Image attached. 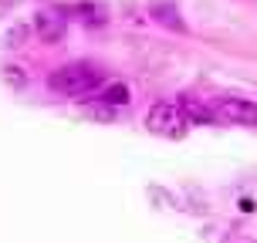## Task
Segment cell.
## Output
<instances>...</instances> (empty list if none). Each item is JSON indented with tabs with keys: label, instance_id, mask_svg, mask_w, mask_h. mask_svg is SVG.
Returning <instances> with one entry per match:
<instances>
[{
	"label": "cell",
	"instance_id": "cell-1",
	"mask_svg": "<svg viewBox=\"0 0 257 243\" xmlns=\"http://www.w3.org/2000/svg\"><path fill=\"white\" fill-rule=\"evenodd\" d=\"M105 81V71L91 61H71L61 64L48 75V91L51 95H61V98H81V95H91L98 91Z\"/></svg>",
	"mask_w": 257,
	"mask_h": 243
},
{
	"label": "cell",
	"instance_id": "cell-2",
	"mask_svg": "<svg viewBox=\"0 0 257 243\" xmlns=\"http://www.w3.org/2000/svg\"><path fill=\"white\" fill-rule=\"evenodd\" d=\"M186 115L180 112V105H169V102H156L146 115V128L153 135H163V139H183L186 135Z\"/></svg>",
	"mask_w": 257,
	"mask_h": 243
},
{
	"label": "cell",
	"instance_id": "cell-3",
	"mask_svg": "<svg viewBox=\"0 0 257 243\" xmlns=\"http://www.w3.org/2000/svg\"><path fill=\"white\" fill-rule=\"evenodd\" d=\"M210 112L217 115V122H233V125L257 128V102H247V98H217V102H210Z\"/></svg>",
	"mask_w": 257,
	"mask_h": 243
},
{
	"label": "cell",
	"instance_id": "cell-4",
	"mask_svg": "<svg viewBox=\"0 0 257 243\" xmlns=\"http://www.w3.org/2000/svg\"><path fill=\"white\" fill-rule=\"evenodd\" d=\"M34 31H38V38L48 41V44L61 41L64 38V14H58V11H41V14H34Z\"/></svg>",
	"mask_w": 257,
	"mask_h": 243
},
{
	"label": "cell",
	"instance_id": "cell-5",
	"mask_svg": "<svg viewBox=\"0 0 257 243\" xmlns=\"http://www.w3.org/2000/svg\"><path fill=\"white\" fill-rule=\"evenodd\" d=\"M180 112L186 115V122H200V125H213L217 115L210 112V105L193 98V95H180Z\"/></svg>",
	"mask_w": 257,
	"mask_h": 243
},
{
	"label": "cell",
	"instance_id": "cell-6",
	"mask_svg": "<svg viewBox=\"0 0 257 243\" xmlns=\"http://www.w3.org/2000/svg\"><path fill=\"white\" fill-rule=\"evenodd\" d=\"M95 102H105V105H115V108H125L132 102V88L125 81H115V85H102L98 91H91Z\"/></svg>",
	"mask_w": 257,
	"mask_h": 243
},
{
	"label": "cell",
	"instance_id": "cell-7",
	"mask_svg": "<svg viewBox=\"0 0 257 243\" xmlns=\"http://www.w3.org/2000/svg\"><path fill=\"white\" fill-rule=\"evenodd\" d=\"M153 14L159 24L173 27V31H186V24L180 21V14H176V4H166V0H159V4H153Z\"/></svg>",
	"mask_w": 257,
	"mask_h": 243
},
{
	"label": "cell",
	"instance_id": "cell-8",
	"mask_svg": "<svg viewBox=\"0 0 257 243\" xmlns=\"http://www.w3.org/2000/svg\"><path fill=\"white\" fill-rule=\"evenodd\" d=\"M81 112H85L91 122H115V118H118V108H115V105L95 102V98H91L88 105H81Z\"/></svg>",
	"mask_w": 257,
	"mask_h": 243
},
{
	"label": "cell",
	"instance_id": "cell-9",
	"mask_svg": "<svg viewBox=\"0 0 257 243\" xmlns=\"http://www.w3.org/2000/svg\"><path fill=\"white\" fill-rule=\"evenodd\" d=\"M78 11H81V17H85V24H105V21H108V17H105V7H98V4H81V7H78Z\"/></svg>",
	"mask_w": 257,
	"mask_h": 243
},
{
	"label": "cell",
	"instance_id": "cell-10",
	"mask_svg": "<svg viewBox=\"0 0 257 243\" xmlns=\"http://www.w3.org/2000/svg\"><path fill=\"white\" fill-rule=\"evenodd\" d=\"M24 34H27V27H14L11 38H7V44H11V48H21V44H24V41H21Z\"/></svg>",
	"mask_w": 257,
	"mask_h": 243
}]
</instances>
